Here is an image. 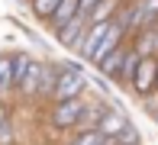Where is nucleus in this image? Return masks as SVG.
I'll use <instances>...</instances> for the list:
<instances>
[{"label": "nucleus", "mask_w": 158, "mask_h": 145, "mask_svg": "<svg viewBox=\"0 0 158 145\" xmlns=\"http://www.w3.org/2000/svg\"><path fill=\"white\" fill-rule=\"evenodd\" d=\"M10 71H13V58H10V55H0V93H3L6 87H13Z\"/></svg>", "instance_id": "nucleus-11"}, {"label": "nucleus", "mask_w": 158, "mask_h": 145, "mask_svg": "<svg viewBox=\"0 0 158 145\" xmlns=\"http://www.w3.org/2000/svg\"><path fill=\"white\" fill-rule=\"evenodd\" d=\"M29 58H26V55H16V58H13V71H10V77H13V84H16L19 87V81H23V77H26V71H29Z\"/></svg>", "instance_id": "nucleus-12"}, {"label": "nucleus", "mask_w": 158, "mask_h": 145, "mask_svg": "<svg viewBox=\"0 0 158 145\" xmlns=\"http://www.w3.org/2000/svg\"><path fill=\"white\" fill-rule=\"evenodd\" d=\"M39 68L42 64H29V71H26V77L19 81V87H23V93H35V87H39Z\"/></svg>", "instance_id": "nucleus-10"}, {"label": "nucleus", "mask_w": 158, "mask_h": 145, "mask_svg": "<svg viewBox=\"0 0 158 145\" xmlns=\"http://www.w3.org/2000/svg\"><path fill=\"white\" fill-rule=\"evenodd\" d=\"M110 23H113V19H106V23H90V32L81 39V52L87 55V58H94V52H97L100 42H103V35H106V29H110Z\"/></svg>", "instance_id": "nucleus-6"}, {"label": "nucleus", "mask_w": 158, "mask_h": 145, "mask_svg": "<svg viewBox=\"0 0 158 145\" xmlns=\"http://www.w3.org/2000/svg\"><path fill=\"white\" fill-rule=\"evenodd\" d=\"M81 32H84V16L77 13V16L71 19V23H64V26L58 29V39L64 42V45H74V42L81 39Z\"/></svg>", "instance_id": "nucleus-9"}, {"label": "nucleus", "mask_w": 158, "mask_h": 145, "mask_svg": "<svg viewBox=\"0 0 158 145\" xmlns=\"http://www.w3.org/2000/svg\"><path fill=\"white\" fill-rule=\"evenodd\" d=\"M77 13H81V10H77V0H58V6L52 10V16H48V19H52L55 29H61L64 23H71Z\"/></svg>", "instance_id": "nucleus-7"}, {"label": "nucleus", "mask_w": 158, "mask_h": 145, "mask_svg": "<svg viewBox=\"0 0 158 145\" xmlns=\"http://www.w3.org/2000/svg\"><path fill=\"white\" fill-rule=\"evenodd\" d=\"M32 6H35L39 16H52V10L58 6V0H32Z\"/></svg>", "instance_id": "nucleus-17"}, {"label": "nucleus", "mask_w": 158, "mask_h": 145, "mask_svg": "<svg viewBox=\"0 0 158 145\" xmlns=\"http://www.w3.org/2000/svg\"><path fill=\"white\" fill-rule=\"evenodd\" d=\"M81 110H84L81 100H61V103H55L52 122L58 129H71V126H77V119H81Z\"/></svg>", "instance_id": "nucleus-3"}, {"label": "nucleus", "mask_w": 158, "mask_h": 145, "mask_svg": "<svg viewBox=\"0 0 158 145\" xmlns=\"http://www.w3.org/2000/svg\"><path fill=\"white\" fill-rule=\"evenodd\" d=\"M84 90V71L81 68H61L55 74V100H77V93Z\"/></svg>", "instance_id": "nucleus-1"}, {"label": "nucleus", "mask_w": 158, "mask_h": 145, "mask_svg": "<svg viewBox=\"0 0 158 145\" xmlns=\"http://www.w3.org/2000/svg\"><path fill=\"white\" fill-rule=\"evenodd\" d=\"M135 64H139V55H135V52H126L123 55V64H119V77H123V81H132Z\"/></svg>", "instance_id": "nucleus-13"}, {"label": "nucleus", "mask_w": 158, "mask_h": 145, "mask_svg": "<svg viewBox=\"0 0 158 145\" xmlns=\"http://www.w3.org/2000/svg\"><path fill=\"white\" fill-rule=\"evenodd\" d=\"M97 3H100V0H77V10H81V16H87V13L94 10Z\"/></svg>", "instance_id": "nucleus-19"}, {"label": "nucleus", "mask_w": 158, "mask_h": 145, "mask_svg": "<svg viewBox=\"0 0 158 145\" xmlns=\"http://www.w3.org/2000/svg\"><path fill=\"white\" fill-rule=\"evenodd\" d=\"M103 142H106V139L97 132V129H90V132H81V135L74 139V145H103Z\"/></svg>", "instance_id": "nucleus-16"}, {"label": "nucleus", "mask_w": 158, "mask_h": 145, "mask_svg": "<svg viewBox=\"0 0 158 145\" xmlns=\"http://www.w3.org/2000/svg\"><path fill=\"white\" fill-rule=\"evenodd\" d=\"M0 122H3V110H0Z\"/></svg>", "instance_id": "nucleus-20"}, {"label": "nucleus", "mask_w": 158, "mask_h": 145, "mask_svg": "<svg viewBox=\"0 0 158 145\" xmlns=\"http://www.w3.org/2000/svg\"><path fill=\"white\" fill-rule=\"evenodd\" d=\"M13 142V126L10 122H0V145H10Z\"/></svg>", "instance_id": "nucleus-18"}, {"label": "nucleus", "mask_w": 158, "mask_h": 145, "mask_svg": "<svg viewBox=\"0 0 158 145\" xmlns=\"http://www.w3.org/2000/svg\"><path fill=\"white\" fill-rule=\"evenodd\" d=\"M123 55H126V48H113L110 55H103V58L97 61V68L103 71L106 77H116V74H119V64H123Z\"/></svg>", "instance_id": "nucleus-8"}, {"label": "nucleus", "mask_w": 158, "mask_h": 145, "mask_svg": "<svg viewBox=\"0 0 158 145\" xmlns=\"http://www.w3.org/2000/svg\"><path fill=\"white\" fill-rule=\"evenodd\" d=\"M155 81H158V61L155 58H139V64H135V74H132V84L139 93H148L155 87Z\"/></svg>", "instance_id": "nucleus-2"}, {"label": "nucleus", "mask_w": 158, "mask_h": 145, "mask_svg": "<svg viewBox=\"0 0 158 145\" xmlns=\"http://www.w3.org/2000/svg\"><path fill=\"white\" fill-rule=\"evenodd\" d=\"M126 126H129V119H126V116L119 113V110H106V113L97 119V126H94V129H97L100 135H103V139H116V135L123 132Z\"/></svg>", "instance_id": "nucleus-4"}, {"label": "nucleus", "mask_w": 158, "mask_h": 145, "mask_svg": "<svg viewBox=\"0 0 158 145\" xmlns=\"http://www.w3.org/2000/svg\"><path fill=\"white\" fill-rule=\"evenodd\" d=\"M110 6H113V0H100L94 10L87 13V19H90V23H106V13H110Z\"/></svg>", "instance_id": "nucleus-14"}, {"label": "nucleus", "mask_w": 158, "mask_h": 145, "mask_svg": "<svg viewBox=\"0 0 158 145\" xmlns=\"http://www.w3.org/2000/svg\"><path fill=\"white\" fill-rule=\"evenodd\" d=\"M52 84H55V71H52V68H45V64H42V68H39V87H35V90L48 93V90H52Z\"/></svg>", "instance_id": "nucleus-15"}, {"label": "nucleus", "mask_w": 158, "mask_h": 145, "mask_svg": "<svg viewBox=\"0 0 158 145\" xmlns=\"http://www.w3.org/2000/svg\"><path fill=\"white\" fill-rule=\"evenodd\" d=\"M123 32H126V29L119 26V23H110V29H106V35H103V42L97 45V52H94V58H90V61L97 64L103 55H110L113 48H119V39H123Z\"/></svg>", "instance_id": "nucleus-5"}]
</instances>
